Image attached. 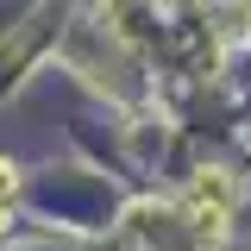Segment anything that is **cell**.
Listing matches in <instances>:
<instances>
[{
	"label": "cell",
	"mask_w": 251,
	"mask_h": 251,
	"mask_svg": "<svg viewBox=\"0 0 251 251\" xmlns=\"http://www.w3.org/2000/svg\"><path fill=\"white\" fill-rule=\"evenodd\" d=\"M157 6H182V0H157Z\"/></svg>",
	"instance_id": "6da1fadb"
}]
</instances>
